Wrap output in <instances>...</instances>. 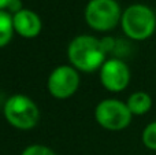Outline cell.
I'll return each instance as SVG.
<instances>
[{"instance_id": "5", "label": "cell", "mask_w": 156, "mask_h": 155, "mask_svg": "<svg viewBox=\"0 0 156 155\" xmlns=\"http://www.w3.org/2000/svg\"><path fill=\"white\" fill-rule=\"evenodd\" d=\"M94 118L101 128L118 132L123 131L130 125L133 114L123 102L118 99H105L96 106Z\"/></svg>"}, {"instance_id": "14", "label": "cell", "mask_w": 156, "mask_h": 155, "mask_svg": "<svg viewBox=\"0 0 156 155\" xmlns=\"http://www.w3.org/2000/svg\"><path fill=\"white\" fill-rule=\"evenodd\" d=\"M7 10L11 15L19 13L21 10H23V8H22V2L21 0H11L10 4H8V7H7Z\"/></svg>"}, {"instance_id": "2", "label": "cell", "mask_w": 156, "mask_h": 155, "mask_svg": "<svg viewBox=\"0 0 156 155\" xmlns=\"http://www.w3.org/2000/svg\"><path fill=\"white\" fill-rule=\"evenodd\" d=\"M121 26L123 33L134 41L149 38L156 30V15L152 8L144 4L129 5L122 13Z\"/></svg>"}, {"instance_id": "15", "label": "cell", "mask_w": 156, "mask_h": 155, "mask_svg": "<svg viewBox=\"0 0 156 155\" xmlns=\"http://www.w3.org/2000/svg\"><path fill=\"white\" fill-rule=\"evenodd\" d=\"M11 0H0V10H7Z\"/></svg>"}, {"instance_id": "4", "label": "cell", "mask_w": 156, "mask_h": 155, "mask_svg": "<svg viewBox=\"0 0 156 155\" xmlns=\"http://www.w3.org/2000/svg\"><path fill=\"white\" fill-rule=\"evenodd\" d=\"M122 10L116 0H90L85 7V21L93 30L108 32L121 23Z\"/></svg>"}, {"instance_id": "1", "label": "cell", "mask_w": 156, "mask_h": 155, "mask_svg": "<svg viewBox=\"0 0 156 155\" xmlns=\"http://www.w3.org/2000/svg\"><path fill=\"white\" fill-rule=\"evenodd\" d=\"M105 51L103 49L100 38L90 34H81L70 41L67 56L70 65L77 70L92 73L105 62Z\"/></svg>"}, {"instance_id": "7", "label": "cell", "mask_w": 156, "mask_h": 155, "mask_svg": "<svg viewBox=\"0 0 156 155\" xmlns=\"http://www.w3.org/2000/svg\"><path fill=\"white\" fill-rule=\"evenodd\" d=\"M100 81L110 92H122L130 82L129 66L118 58L107 59L100 67Z\"/></svg>"}, {"instance_id": "13", "label": "cell", "mask_w": 156, "mask_h": 155, "mask_svg": "<svg viewBox=\"0 0 156 155\" xmlns=\"http://www.w3.org/2000/svg\"><path fill=\"white\" fill-rule=\"evenodd\" d=\"M100 41H101L103 49L105 51V54L111 52V51L114 49V47H115V40H114L112 37H104V38H100Z\"/></svg>"}, {"instance_id": "10", "label": "cell", "mask_w": 156, "mask_h": 155, "mask_svg": "<svg viewBox=\"0 0 156 155\" xmlns=\"http://www.w3.org/2000/svg\"><path fill=\"white\" fill-rule=\"evenodd\" d=\"M14 19L8 11L0 10V48L8 45L14 36Z\"/></svg>"}, {"instance_id": "9", "label": "cell", "mask_w": 156, "mask_h": 155, "mask_svg": "<svg viewBox=\"0 0 156 155\" xmlns=\"http://www.w3.org/2000/svg\"><path fill=\"white\" fill-rule=\"evenodd\" d=\"M126 104L133 115H144L152 109V98L144 91H137L129 96Z\"/></svg>"}, {"instance_id": "6", "label": "cell", "mask_w": 156, "mask_h": 155, "mask_svg": "<svg viewBox=\"0 0 156 155\" xmlns=\"http://www.w3.org/2000/svg\"><path fill=\"white\" fill-rule=\"evenodd\" d=\"M80 87V74L73 66L62 65L51 71L47 81V88L55 99H69Z\"/></svg>"}, {"instance_id": "12", "label": "cell", "mask_w": 156, "mask_h": 155, "mask_svg": "<svg viewBox=\"0 0 156 155\" xmlns=\"http://www.w3.org/2000/svg\"><path fill=\"white\" fill-rule=\"evenodd\" d=\"M21 155H56V154H55L49 147H47V146L32 144V146L25 148Z\"/></svg>"}, {"instance_id": "11", "label": "cell", "mask_w": 156, "mask_h": 155, "mask_svg": "<svg viewBox=\"0 0 156 155\" xmlns=\"http://www.w3.org/2000/svg\"><path fill=\"white\" fill-rule=\"evenodd\" d=\"M141 140H143V144L148 150L156 151V121L148 124L144 128L143 135H141Z\"/></svg>"}, {"instance_id": "8", "label": "cell", "mask_w": 156, "mask_h": 155, "mask_svg": "<svg viewBox=\"0 0 156 155\" xmlns=\"http://www.w3.org/2000/svg\"><path fill=\"white\" fill-rule=\"evenodd\" d=\"M14 29L21 37L23 38H34L41 33L43 23L41 19L34 11L32 10H21L19 13L14 14Z\"/></svg>"}, {"instance_id": "3", "label": "cell", "mask_w": 156, "mask_h": 155, "mask_svg": "<svg viewBox=\"0 0 156 155\" xmlns=\"http://www.w3.org/2000/svg\"><path fill=\"white\" fill-rule=\"evenodd\" d=\"M4 118L11 126L21 131L34 128L40 120V110L37 104L26 95L16 93L5 100L3 107Z\"/></svg>"}]
</instances>
